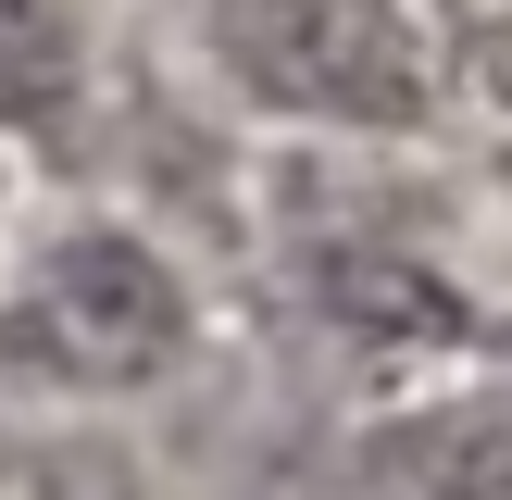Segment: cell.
I'll use <instances>...</instances> for the list:
<instances>
[{"instance_id":"6da1fadb","label":"cell","mask_w":512,"mask_h":500,"mask_svg":"<svg viewBox=\"0 0 512 500\" xmlns=\"http://www.w3.org/2000/svg\"><path fill=\"white\" fill-rule=\"evenodd\" d=\"M188 338H200V313L175 288V263L150 238H125V225L50 238L25 300H13V325H0V350L63 375V388H150V375L188 363Z\"/></svg>"},{"instance_id":"7a4b0ae2","label":"cell","mask_w":512,"mask_h":500,"mask_svg":"<svg viewBox=\"0 0 512 500\" xmlns=\"http://www.w3.org/2000/svg\"><path fill=\"white\" fill-rule=\"evenodd\" d=\"M213 50L275 113H325V125L425 113V50L388 0H213Z\"/></svg>"}]
</instances>
